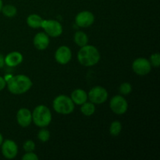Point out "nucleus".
<instances>
[{
	"instance_id": "9b49d317",
	"label": "nucleus",
	"mask_w": 160,
	"mask_h": 160,
	"mask_svg": "<svg viewBox=\"0 0 160 160\" xmlns=\"http://www.w3.org/2000/svg\"><path fill=\"white\" fill-rule=\"evenodd\" d=\"M72 58V52L67 45H62L59 47L55 53V59L56 62L62 65L67 64Z\"/></svg>"
},
{
	"instance_id": "ddd939ff",
	"label": "nucleus",
	"mask_w": 160,
	"mask_h": 160,
	"mask_svg": "<svg viewBox=\"0 0 160 160\" xmlns=\"http://www.w3.org/2000/svg\"><path fill=\"white\" fill-rule=\"evenodd\" d=\"M49 36L45 32H39L33 39L34 47L38 50H45L49 45Z\"/></svg>"
},
{
	"instance_id": "6ab92c4d",
	"label": "nucleus",
	"mask_w": 160,
	"mask_h": 160,
	"mask_svg": "<svg viewBox=\"0 0 160 160\" xmlns=\"http://www.w3.org/2000/svg\"><path fill=\"white\" fill-rule=\"evenodd\" d=\"M1 11L2 12L3 15L9 18L14 17L17 13V8L12 5H6V6H2Z\"/></svg>"
},
{
	"instance_id": "bb28decb",
	"label": "nucleus",
	"mask_w": 160,
	"mask_h": 160,
	"mask_svg": "<svg viewBox=\"0 0 160 160\" xmlns=\"http://www.w3.org/2000/svg\"><path fill=\"white\" fill-rule=\"evenodd\" d=\"M5 65V57L0 54V69L2 68Z\"/></svg>"
},
{
	"instance_id": "0eeeda50",
	"label": "nucleus",
	"mask_w": 160,
	"mask_h": 160,
	"mask_svg": "<svg viewBox=\"0 0 160 160\" xmlns=\"http://www.w3.org/2000/svg\"><path fill=\"white\" fill-rule=\"evenodd\" d=\"M109 107L114 113L122 115L128 111V101L121 95H115L111 98Z\"/></svg>"
},
{
	"instance_id": "4468645a",
	"label": "nucleus",
	"mask_w": 160,
	"mask_h": 160,
	"mask_svg": "<svg viewBox=\"0 0 160 160\" xmlns=\"http://www.w3.org/2000/svg\"><path fill=\"white\" fill-rule=\"evenodd\" d=\"M23 60V55L20 52H12L6 55L5 57V64L8 67H15L20 65Z\"/></svg>"
},
{
	"instance_id": "423d86ee",
	"label": "nucleus",
	"mask_w": 160,
	"mask_h": 160,
	"mask_svg": "<svg viewBox=\"0 0 160 160\" xmlns=\"http://www.w3.org/2000/svg\"><path fill=\"white\" fill-rule=\"evenodd\" d=\"M42 28L48 36L57 38L62 33V27L59 21L55 20H43Z\"/></svg>"
},
{
	"instance_id": "1a4fd4ad",
	"label": "nucleus",
	"mask_w": 160,
	"mask_h": 160,
	"mask_svg": "<svg viewBox=\"0 0 160 160\" xmlns=\"http://www.w3.org/2000/svg\"><path fill=\"white\" fill-rule=\"evenodd\" d=\"M2 146V153L3 156L8 159H12L18 153V146L14 141L7 139L3 141Z\"/></svg>"
},
{
	"instance_id": "393cba45",
	"label": "nucleus",
	"mask_w": 160,
	"mask_h": 160,
	"mask_svg": "<svg viewBox=\"0 0 160 160\" xmlns=\"http://www.w3.org/2000/svg\"><path fill=\"white\" fill-rule=\"evenodd\" d=\"M22 159L23 160H38V156L34 153L33 152H26L23 156H22Z\"/></svg>"
},
{
	"instance_id": "dca6fc26",
	"label": "nucleus",
	"mask_w": 160,
	"mask_h": 160,
	"mask_svg": "<svg viewBox=\"0 0 160 160\" xmlns=\"http://www.w3.org/2000/svg\"><path fill=\"white\" fill-rule=\"evenodd\" d=\"M43 20L44 19L38 14H31L27 18V24L31 28H42Z\"/></svg>"
},
{
	"instance_id": "b1692460",
	"label": "nucleus",
	"mask_w": 160,
	"mask_h": 160,
	"mask_svg": "<svg viewBox=\"0 0 160 160\" xmlns=\"http://www.w3.org/2000/svg\"><path fill=\"white\" fill-rule=\"evenodd\" d=\"M23 147V150H24L26 152H34V150L35 149V143H34L32 140H28L24 142Z\"/></svg>"
},
{
	"instance_id": "f03ea898",
	"label": "nucleus",
	"mask_w": 160,
	"mask_h": 160,
	"mask_svg": "<svg viewBox=\"0 0 160 160\" xmlns=\"http://www.w3.org/2000/svg\"><path fill=\"white\" fill-rule=\"evenodd\" d=\"M78 60L84 67H93L99 62V51L94 45H86L81 47L78 52Z\"/></svg>"
},
{
	"instance_id": "f8f14e48",
	"label": "nucleus",
	"mask_w": 160,
	"mask_h": 160,
	"mask_svg": "<svg viewBox=\"0 0 160 160\" xmlns=\"http://www.w3.org/2000/svg\"><path fill=\"white\" fill-rule=\"evenodd\" d=\"M17 121L22 128H27L32 122V113L27 108H21L17 113Z\"/></svg>"
},
{
	"instance_id": "20e7f679",
	"label": "nucleus",
	"mask_w": 160,
	"mask_h": 160,
	"mask_svg": "<svg viewBox=\"0 0 160 160\" xmlns=\"http://www.w3.org/2000/svg\"><path fill=\"white\" fill-rule=\"evenodd\" d=\"M75 104L70 97L65 95H58L53 100V109L57 113L68 115L74 110Z\"/></svg>"
},
{
	"instance_id": "f257e3e1",
	"label": "nucleus",
	"mask_w": 160,
	"mask_h": 160,
	"mask_svg": "<svg viewBox=\"0 0 160 160\" xmlns=\"http://www.w3.org/2000/svg\"><path fill=\"white\" fill-rule=\"evenodd\" d=\"M33 83L29 77L23 74L11 76L6 80V86L10 93L13 95H22L31 88Z\"/></svg>"
},
{
	"instance_id": "cd10ccee",
	"label": "nucleus",
	"mask_w": 160,
	"mask_h": 160,
	"mask_svg": "<svg viewBox=\"0 0 160 160\" xmlns=\"http://www.w3.org/2000/svg\"><path fill=\"white\" fill-rule=\"evenodd\" d=\"M3 142V137L2 135V134H0V146H1V145L2 144Z\"/></svg>"
},
{
	"instance_id": "412c9836",
	"label": "nucleus",
	"mask_w": 160,
	"mask_h": 160,
	"mask_svg": "<svg viewBox=\"0 0 160 160\" xmlns=\"http://www.w3.org/2000/svg\"><path fill=\"white\" fill-rule=\"evenodd\" d=\"M38 138L42 142H46L49 140L50 138V132L48 130L42 128V129L38 133Z\"/></svg>"
},
{
	"instance_id": "a211bd4d",
	"label": "nucleus",
	"mask_w": 160,
	"mask_h": 160,
	"mask_svg": "<svg viewBox=\"0 0 160 160\" xmlns=\"http://www.w3.org/2000/svg\"><path fill=\"white\" fill-rule=\"evenodd\" d=\"M81 111L84 116H86V117H90V116L93 115L95 112V104L92 103V102H85L81 105Z\"/></svg>"
},
{
	"instance_id": "aec40b11",
	"label": "nucleus",
	"mask_w": 160,
	"mask_h": 160,
	"mask_svg": "<svg viewBox=\"0 0 160 160\" xmlns=\"http://www.w3.org/2000/svg\"><path fill=\"white\" fill-rule=\"evenodd\" d=\"M122 131V124L118 120L112 122L109 127V133L113 137H117Z\"/></svg>"
},
{
	"instance_id": "7ed1b4c3",
	"label": "nucleus",
	"mask_w": 160,
	"mask_h": 160,
	"mask_svg": "<svg viewBox=\"0 0 160 160\" xmlns=\"http://www.w3.org/2000/svg\"><path fill=\"white\" fill-rule=\"evenodd\" d=\"M32 113V121L39 128L48 126L52 121V112L47 106L40 105L34 108Z\"/></svg>"
},
{
	"instance_id": "6e6552de",
	"label": "nucleus",
	"mask_w": 160,
	"mask_h": 160,
	"mask_svg": "<svg viewBox=\"0 0 160 160\" xmlns=\"http://www.w3.org/2000/svg\"><path fill=\"white\" fill-rule=\"evenodd\" d=\"M132 70L136 74L145 76L148 74L152 70V65L149 60L145 58H138L132 63Z\"/></svg>"
},
{
	"instance_id": "f3484780",
	"label": "nucleus",
	"mask_w": 160,
	"mask_h": 160,
	"mask_svg": "<svg viewBox=\"0 0 160 160\" xmlns=\"http://www.w3.org/2000/svg\"><path fill=\"white\" fill-rule=\"evenodd\" d=\"M74 42L79 47H83L88 43V37L84 31H77L74 34Z\"/></svg>"
},
{
	"instance_id": "a878e982",
	"label": "nucleus",
	"mask_w": 160,
	"mask_h": 160,
	"mask_svg": "<svg viewBox=\"0 0 160 160\" xmlns=\"http://www.w3.org/2000/svg\"><path fill=\"white\" fill-rule=\"evenodd\" d=\"M6 86V80H5V78H3L2 77H0V92H1L2 90H3Z\"/></svg>"
},
{
	"instance_id": "9d476101",
	"label": "nucleus",
	"mask_w": 160,
	"mask_h": 160,
	"mask_svg": "<svg viewBox=\"0 0 160 160\" xmlns=\"http://www.w3.org/2000/svg\"><path fill=\"white\" fill-rule=\"evenodd\" d=\"M95 22V16L90 11H81L77 14L75 23L80 28H88Z\"/></svg>"
},
{
	"instance_id": "4be33fe9",
	"label": "nucleus",
	"mask_w": 160,
	"mask_h": 160,
	"mask_svg": "<svg viewBox=\"0 0 160 160\" xmlns=\"http://www.w3.org/2000/svg\"><path fill=\"white\" fill-rule=\"evenodd\" d=\"M119 91H120V92L122 95H129L132 92V86H131L130 83L124 82L120 84V88H119Z\"/></svg>"
},
{
	"instance_id": "c85d7f7f",
	"label": "nucleus",
	"mask_w": 160,
	"mask_h": 160,
	"mask_svg": "<svg viewBox=\"0 0 160 160\" xmlns=\"http://www.w3.org/2000/svg\"><path fill=\"white\" fill-rule=\"evenodd\" d=\"M3 6V4H2V0H0V12H1L2 10V8Z\"/></svg>"
},
{
	"instance_id": "2eb2a0df",
	"label": "nucleus",
	"mask_w": 160,
	"mask_h": 160,
	"mask_svg": "<svg viewBox=\"0 0 160 160\" xmlns=\"http://www.w3.org/2000/svg\"><path fill=\"white\" fill-rule=\"evenodd\" d=\"M70 98H71L72 101L73 102L75 105H78V106H81L83 103L87 102V100L88 99V94L86 93L85 91L81 88L75 89L71 93Z\"/></svg>"
},
{
	"instance_id": "39448f33",
	"label": "nucleus",
	"mask_w": 160,
	"mask_h": 160,
	"mask_svg": "<svg viewBox=\"0 0 160 160\" xmlns=\"http://www.w3.org/2000/svg\"><path fill=\"white\" fill-rule=\"evenodd\" d=\"M88 98L94 104H102L107 100L108 92L102 86H95L89 91Z\"/></svg>"
},
{
	"instance_id": "5701e85b",
	"label": "nucleus",
	"mask_w": 160,
	"mask_h": 160,
	"mask_svg": "<svg viewBox=\"0 0 160 160\" xmlns=\"http://www.w3.org/2000/svg\"><path fill=\"white\" fill-rule=\"evenodd\" d=\"M149 62L151 63L152 67H159V64H160V55L159 53L156 52L154 53L151 56L149 59Z\"/></svg>"
}]
</instances>
